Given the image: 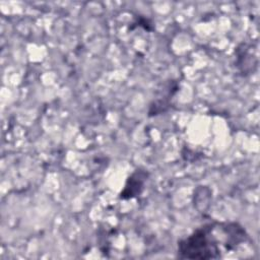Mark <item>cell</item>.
Segmentation results:
<instances>
[{
  "label": "cell",
  "instance_id": "1",
  "mask_svg": "<svg viewBox=\"0 0 260 260\" xmlns=\"http://www.w3.org/2000/svg\"><path fill=\"white\" fill-rule=\"evenodd\" d=\"M248 235L235 222L226 223L224 238L217 239L214 235V222L204 224L178 244V255L183 259H216L220 257L219 243L223 242L228 250L235 249L246 242Z\"/></svg>",
  "mask_w": 260,
  "mask_h": 260
},
{
  "label": "cell",
  "instance_id": "2",
  "mask_svg": "<svg viewBox=\"0 0 260 260\" xmlns=\"http://www.w3.org/2000/svg\"><path fill=\"white\" fill-rule=\"evenodd\" d=\"M148 177V173L143 170H136L128 179L123 191L120 194L122 199H130L139 196L143 190L144 183Z\"/></svg>",
  "mask_w": 260,
  "mask_h": 260
}]
</instances>
